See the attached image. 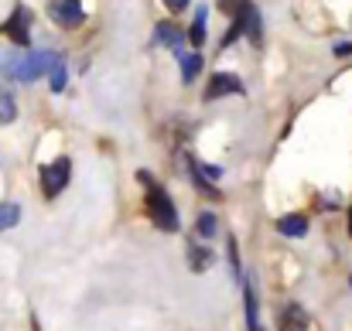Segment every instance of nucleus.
I'll list each match as a JSON object with an SVG mask.
<instances>
[{
    "label": "nucleus",
    "instance_id": "obj_15",
    "mask_svg": "<svg viewBox=\"0 0 352 331\" xmlns=\"http://www.w3.org/2000/svg\"><path fill=\"white\" fill-rule=\"evenodd\" d=\"M17 119V103L10 89H0V123H14Z\"/></svg>",
    "mask_w": 352,
    "mask_h": 331
},
{
    "label": "nucleus",
    "instance_id": "obj_21",
    "mask_svg": "<svg viewBox=\"0 0 352 331\" xmlns=\"http://www.w3.org/2000/svg\"><path fill=\"white\" fill-rule=\"evenodd\" d=\"M336 55H339V58L352 55V41H339V45H336Z\"/></svg>",
    "mask_w": 352,
    "mask_h": 331
},
{
    "label": "nucleus",
    "instance_id": "obj_19",
    "mask_svg": "<svg viewBox=\"0 0 352 331\" xmlns=\"http://www.w3.org/2000/svg\"><path fill=\"white\" fill-rule=\"evenodd\" d=\"M48 76H52V93H62V89H65V82H69V76H65V65H62V58L55 62V69H52Z\"/></svg>",
    "mask_w": 352,
    "mask_h": 331
},
{
    "label": "nucleus",
    "instance_id": "obj_7",
    "mask_svg": "<svg viewBox=\"0 0 352 331\" xmlns=\"http://www.w3.org/2000/svg\"><path fill=\"white\" fill-rule=\"evenodd\" d=\"M308 325H311V318L301 304H287L280 311V331H308Z\"/></svg>",
    "mask_w": 352,
    "mask_h": 331
},
{
    "label": "nucleus",
    "instance_id": "obj_23",
    "mask_svg": "<svg viewBox=\"0 0 352 331\" xmlns=\"http://www.w3.org/2000/svg\"><path fill=\"white\" fill-rule=\"evenodd\" d=\"M349 236H352V209H349Z\"/></svg>",
    "mask_w": 352,
    "mask_h": 331
},
{
    "label": "nucleus",
    "instance_id": "obj_17",
    "mask_svg": "<svg viewBox=\"0 0 352 331\" xmlns=\"http://www.w3.org/2000/svg\"><path fill=\"white\" fill-rule=\"evenodd\" d=\"M195 232H199L202 239H212V236H216V216H212V212H199Z\"/></svg>",
    "mask_w": 352,
    "mask_h": 331
},
{
    "label": "nucleus",
    "instance_id": "obj_1",
    "mask_svg": "<svg viewBox=\"0 0 352 331\" xmlns=\"http://www.w3.org/2000/svg\"><path fill=\"white\" fill-rule=\"evenodd\" d=\"M137 181H140L144 192H147V216H151V222H154L161 232H178V229H182L178 209H175V202L164 195V188L154 181V174H151V171H137Z\"/></svg>",
    "mask_w": 352,
    "mask_h": 331
},
{
    "label": "nucleus",
    "instance_id": "obj_2",
    "mask_svg": "<svg viewBox=\"0 0 352 331\" xmlns=\"http://www.w3.org/2000/svg\"><path fill=\"white\" fill-rule=\"evenodd\" d=\"M55 62H58L55 52H28V55H21V65H17L14 79H17V82H34V79H41L45 72H52Z\"/></svg>",
    "mask_w": 352,
    "mask_h": 331
},
{
    "label": "nucleus",
    "instance_id": "obj_22",
    "mask_svg": "<svg viewBox=\"0 0 352 331\" xmlns=\"http://www.w3.org/2000/svg\"><path fill=\"white\" fill-rule=\"evenodd\" d=\"M164 3H168V7H171V10H175V14H178V10H185V7H188V0H164Z\"/></svg>",
    "mask_w": 352,
    "mask_h": 331
},
{
    "label": "nucleus",
    "instance_id": "obj_13",
    "mask_svg": "<svg viewBox=\"0 0 352 331\" xmlns=\"http://www.w3.org/2000/svg\"><path fill=\"white\" fill-rule=\"evenodd\" d=\"M206 17H209V10L199 7V14H195V21H192V31H188V41H192L195 48L206 45Z\"/></svg>",
    "mask_w": 352,
    "mask_h": 331
},
{
    "label": "nucleus",
    "instance_id": "obj_12",
    "mask_svg": "<svg viewBox=\"0 0 352 331\" xmlns=\"http://www.w3.org/2000/svg\"><path fill=\"white\" fill-rule=\"evenodd\" d=\"M243 290H246V328L263 331L260 328V311H256V290H253V284H243Z\"/></svg>",
    "mask_w": 352,
    "mask_h": 331
},
{
    "label": "nucleus",
    "instance_id": "obj_5",
    "mask_svg": "<svg viewBox=\"0 0 352 331\" xmlns=\"http://www.w3.org/2000/svg\"><path fill=\"white\" fill-rule=\"evenodd\" d=\"M48 17L58 27H79L86 14H82V3L79 0H52L48 3Z\"/></svg>",
    "mask_w": 352,
    "mask_h": 331
},
{
    "label": "nucleus",
    "instance_id": "obj_16",
    "mask_svg": "<svg viewBox=\"0 0 352 331\" xmlns=\"http://www.w3.org/2000/svg\"><path fill=\"white\" fill-rule=\"evenodd\" d=\"M157 41L161 45H171L175 52L182 48V31L175 27V24H157Z\"/></svg>",
    "mask_w": 352,
    "mask_h": 331
},
{
    "label": "nucleus",
    "instance_id": "obj_11",
    "mask_svg": "<svg viewBox=\"0 0 352 331\" xmlns=\"http://www.w3.org/2000/svg\"><path fill=\"white\" fill-rule=\"evenodd\" d=\"M188 266H192V273H206L212 266V249L209 246H192L188 249Z\"/></svg>",
    "mask_w": 352,
    "mask_h": 331
},
{
    "label": "nucleus",
    "instance_id": "obj_10",
    "mask_svg": "<svg viewBox=\"0 0 352 331\" xmlns=\"http://www.w3.org/2000/svg\"><path fill=\"white\" fill-rule=\"evenodd\" d=\"M185 164H188V174H192V181L199 185V192H202V195H209V198H219V195H223V192H219V188H216V185H212V181H209L206 174H202L199 161H192V157H188Z\"/></svg>",
    "mask_w": 352,
    "mask_h": 331
},
{
    "label": "nucleus",
    "instance_id": "obj_6",
    "mask_svg": "<svg viewBox=\"0 0 352 331\" xmlns=\"http://www.w3.org/2000/svg\"><path fill=\"white\" fill-rule=\"evenodd\" d=\"M239 96L243 93V82L236 79L233 72H216L212 79H209V89H206V100L212 103V100H219V96Z\"/></svg>",
    "mask_w": 352,
    "mask_h": 331
},
{
    "label": "nucleus",
    "instance_id": "obj_4",
    "mask_svg": "<svg viewBox=\"0 0 352 331\" xmlns=\"http://www.w3.org/2000/svg\"><path fill=\"white\" fill-rule=\"evenodd\" d=\"M28 27H31V10H28L24 3H17L14 14L0 24V31H3L14 45H28V41H31V31H28Z\"/></svg>",
    "mask_w": 352,
    "mask_h": 331
},
{
    "label": "nucleus",
    "instance_id": "obj_18",
    "mask_svg": "<svg viewBox=\"0 0 352 331\" xmlns=\"http://www.w3.org/2000/svg\"><path fill=\"white\" fill-rule=\"evenodd\" d=\"M246 34L253 38V41H260V10L246 0Z\"/></svg>",
    "mask_w": 352,
    "mask_h": 331
},
{
    "label": "nucleus",
    "instance_id": "obj_8",
    "mask_svg": "<svg viewBox=\"0 0 352 331\" xmlns=\"http://www.w3.org/2000/svg\"><path fill=\"white\" fill-rule=\"evenodd\" d=\"M277 232H280V236H291V239L308 236V216H301V212L280 216V219H277Z\"/></svg>",
    "mask_w": 352,
    "mask_h": 331
},
{
    "label": "nucleus",
    "instance_id": "obj_3",
    "mask_svg": "<svg viewBox=\"0 0 352 331\" xmlns=\"http://www.w3.org/2000/svg\"><path fill=\"white\" fill-rule=\"evenodd\" d=\"M38 174H41V192H45V198H55V195L69 185V178H72V161H69V157H58V161L45 164Z\"/></svg>",
    "mask_w": 352,
    "mask_h": 331
},
{
    "label": "nucleus",
    "instance_id": "obj_14",
    "mask_svg": "<svg viewBox=\"0 0 352 331\" xmlns=\"http://www.w3.org/2000/svg\"><path fill=\"white\" fill-rule=\"evenodd\" d=\"M17 222H21V205H17V202H3V205H0V232L14 229Z\"/></svg>",
    "mask_w": 352,
    "mask_h": 331
},
{
    "label": "nucleus",
    "instance_id": "obj_20",
    "mask_svg": "<svg viewBox=\"0 0 352 331\" xmlns=\"http://www.w3.org/2000/svg\"><path fill=\"white\" fill-rule=\"evenodd\" d=\"M219 7H223V10H230V14H239V7H243V0H219Z\"/></svg>",
    "mask_w": 352,
    "mask_h": 331
},
{
    "label": "nucleus",
    "instance_id": "obj_9",
    "mask_svg": "<svg viewBox=\"0 0 352 331\" xmlns=\"http://www.w3.org/2000/svg\"><path fill=\"white\" fill-rule=\"evenodd\" d=\"M178 62H182V82H195L199 79V72H202V55L199 52H192V55H185V52H178Z\"/></svg>",
    "mask_w": 352,
    "mask_h": 331
}]
</instances>
